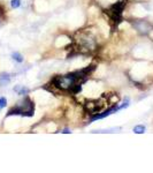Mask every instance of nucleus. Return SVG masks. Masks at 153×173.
I'll return each instance as SVG.
<instances>
[{
  "instance_id": "12",
  "label": "nucleus",
  "mask_w": 153,
  "mask_h": 173,
  "mask_svg": "<svg viewBox=\"0 0 153 173\" xmlns=\"http://www.w3.org/2000/svg\"><path fill=\"white\" fill-rule=\"evenodd\" d=\"M7 106V98L6 97H0V110Z\"/></svg>"
},
{
  "instance_id": "13",
  "label": "nucleus",
  "mask_w": 153,
  "mask_h": 173,
  "mask_svg": "<svg viewBox=\"0 0 153 173\" xmlns=\"http://www.w3.org/2000/svg\"><path fill=\"white\" fill-rule=\"evenodd\" d=\"M62 133H63V134H69V133H72V132L68 129V128H65V129L62 130Z\"/></svg>"
},
{
  "instance_id": "1",
  "label": "nucleus",
  "mask_w": 153,
  "mask_h": 173,
  "mask_svg": "<svg viewBox=\"0 0 153 173\" xmlns=\"http://www.w3.org/2000/svg\"><path fill=\"white\" fill-rule=\"evenodd\" d=\"M35 113V104L29 97H24L22 102H20L17 105L12 107L6 117H10V115H22V117H32Z\"/></svg>"
},
{
  "instance_id": "10",
  "label": "nucleus",
  "mask_w": 153,
  "mask_h": 173,
  "mask_svg": "<svg viewBox=\"0 0 153 173\" xmlns=\"http://www.w3.org/2000/svg\"><path fill=\"white\" fill-rule=\"evenodd\" d=\"M118 130H121V127H118V128H110V129L92 130V133H114V132H118Z\"/></svg>"
},
{
  "instance_id": "2",
  "label": "nucleus",
  "mask_w": 153,
  "mask_h": 173,
  "mask_svg": "<svg viewBox=\"0 0 153 173\" xmlns=\"http://www.w3.org/2000/svg\"><path fill=\"white\" fill-rule=\"evenodd\" d=\"M125 1H119V2H115L113 5L110 6V8L107 10V14L110 16V22L113 24V27H118L121 22H122V13L125 10Z\"/></svg>"
},
{
  "instance_id": "7",
  "label": "nucleus",
  "mask_w": 153,
  "mask_h": 173,
  "mask_svg": "<svg viewBox=\"0 0 153 173\" xmlns=\"http://www.w3.org/2000/svg\"><path fill=\"white\" fill-rule=\"evenodd\" d=\"M14 91L17 92V95L19 96H27L30 90H29L28 88H25V87H21V86H16L14 88Z\"/></svg>"
},
{
  "instance_id": "3",
  "label": "nucleus",
  "mask_w": 153,
  "mask_h": 173,
  "mask_svg": "<svg viewBox=\"0 0 153 173\" xmlns=\"http://www.w3.org/2000/svg\"><path fill=\"white\" fill-rule=\"evenodd\" d=\"M131 24L140 35H148L153 31V24L146 20H135L131 21Z\"/></svg>"
},
{
  "instance_id": "14",
  "label": "nucleus",
  "mask_w": 153,
  "mask_h": 173,
  "mask_svg": "<svg viewBox=\"0 0 153 173\" xmlns=\"http://www.w3.org/2000/svg\"><path fill=\"white\" fill-rule=\"evenodd\" d=\"M1 21H2V17H1V16H0V23H1Z\"/></svg>"
},
{
  "instance_id": "9",
  "label": "nucleus",
  "mask_w": 153,
  "mask_h": 173,
  "mask_svg": "<svg viewBox=\"0 0 153 173\" xmlns=\"http://www.w3.org/2000/svg\"><path fill=\"white\" fill-rule=\"evenodd\" d=\"M132 130H134L135 134H144L145 130H146V127L144 125H137V126H135Z\"/></svg>"
},
{
  "instance_id": "6",
  "label": "nucleus",
  "mask_w": 153,
  "mask_h": 173,
  "mask_svg": "<svg viewBox=\"0 0 153 173\" xmlns=\"http://www.w3.org/2000/svg\"><path fill=\"white\" fill-rule=\"evenodd\" d=\"M12 80V75L9 73H1L0 74V86H7Z\"/></svg>"
},
{
  "instance_id": "5",
  "label": "nucleus",
  "mask_w": 153,
  "mask_h": 173,
  "mask_svg": "<svg viewBox=\"0 0 153 173\" xmlns=\"http://www.w3.org/2000/svg\"><path fill=\"white\" fill-rule=\"evenodd\" d=\"M104 106H105V102L103 99H96V101H90L86 104H84V109L90 114H96V113H99L103 110Z\"/></svg>"
},
{
  "instance_id": "11",
  "label": "nucleus",
  "mask_w": 153,
  "mask_h": 173,
  "mask_svg": "<svg viewBox=\"0 0 153 173\" xmlns=\"http://www.w3.org/2000/svg\"><path fill=\"white\" fill-rule=\"evenodd\" d=\"M10 6H12V8H19L20 6H21V0H12L10 1Z\"/></svg>"
},
{
  "instance_id": "4",
  "label": "nucleus",
  "mask_w": 153,
  "mask_h": 173,
  "mask_svg": "<svg viewBox=\"0 0 153 173\" xmlns=\"http://www.w3.org/2000/svg\"><path fill=\"white\" fill-rule=\"evenodd\" d=\"M78 45L81 46L82 50L90 51V50H95V48L97 46V43L95 37H92L90 34H82L80 39H78Z\"/></svg>"
},
{
  "instance_id": "8",
  "label": "nucleus",
  "mask_w": 153,
  "mask_h": 173,
  "mask_svg": "<svg viewBox=\"0 0 153 173\" xmlns=\"http://www.w3.org/2000/svg\"><path fill=\"white\" fill-rule=\"evenodd\" d=\"M12 58H13V60H15L16 63H22L24 61L23 56H22L21 53H19V52L12 53Z\"/></svg>"
}]
</instances>
